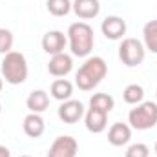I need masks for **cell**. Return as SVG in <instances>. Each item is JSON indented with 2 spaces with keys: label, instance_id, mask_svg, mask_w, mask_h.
<instances>
[{
  "label": "cell",
  "instance_id": "obj_1",
  "mask_svg": "<svg viewBox=\"0 0 157 157\" xmlns=\"http://www.w3.org/2000/svg\"><path fill=\"white\" fill-rule=\"evenodd\" d=\"M106 73H108V64L104 62V59L102 57H90L78 68L77 75H75V84L82 91H91L93 88H97L102 82Z\"/></svg>",
  "mask_w": 157,
  "mask_h": 157
},
{
  "label": "cell",
  "instance_id": "obj_2",
  "mask_svg": "<svg viewBox=\"0 0 157 157\" xmlns=\"http://www.w3.org/2000/svg\"><path fill=\"white\" fill-rule=\"evenodd\" d=\"M68 44L71 49V55L75 57H88L93 49L95 35L93 28L88 22H75L68 28Z\"/></svg>",
  "mask_w": 157,
  "mask_h": 157
},
{
  "label": "cell",
  "instance_id": "obj_3",
  "mask_svg": "<svg viewBox=\"0 0 157 157\" xmlns=\"http://www.w3.org/2000/svg\"><path fill=\"white\" fill-rule=\"evenodd\" d=\"M2 78L7 84H22L28 78V60L20 51H9L2 59Z\"/></svg>",
  "mask_w": 157,
  "mask_h": 157
},
{
  "label": "cell",
  "instance_id": "obj_4",
  "mask_svg": "<svg viewBox=\"0 0 157 157\" xmlns=\"http://www.w3.org/2000/svg\"><path fill=\"white\" fill-rule=\"evenodd\" d=\"M128 122L133 130H150L157 124V102L143 101L130 110Z\"/></svg>",
  "mask_w": 157,
  "mask_h": 157
},
{
  "label": "cell",
  "instance_id": "obj_5",
  "mask_svg": "<svg viewBox=\"0 0 157 157\" xmlns=\"http://www.w3.org/2000/svg\"><path fill=\"white\" fill-rule=\"evenodd\" d=\"M144 57H146V48L141 40L132 39V37L122 39L121 46H119V59L124 66L135 68V66L143 64Z\"/></svg>",
  "mask_w": 157,
  "mask_h": 157
},
{
  "label": "cell",
  "instance_id": "obj_6",
  "mask_svg": "<svg viewBox=\"0 0 157 157\" xmlns=\"http://www.w3.org/2000/svg\"><path fill=\"white\" fill-rule=\"evenodd\" d=\"M78 152V143L75 137L71 135H59L49 150H48V157H77Z\"/></svg>",
  "mask_w": 157,
  "mask_h": 157
},
{
  "label": "cell",
  "instance_id": "obj_7",
  "mask_svg": "<svg viewBox=\"0 0 157 157\" xmlns=\"http://www.w3.org/2000/svg\"><path fill=\"white\" fill-rule=\"evenodd\" d=\"M84 104L80 101H75V99H70V101H64L59 110H57V115L62 122L66 124H75L80 119L84 117Z\"/></svg>",
  "mask_w": 157,
  "mask_h": 157
},
{
  "label": "cell",
  "instance_id": "obj_8",
  "mask_svg": "<svg viewBox=\"0 0 157 157\" xmlns=\"http://www.w3.org/2000/svg\"><path fill=\"white\" fill-rule=\"evenodd\" d=\"M101 31L106 39L110 40H121L126 35V20H122L117 15L106 17L101 24Z\"/></svg>",
  "mask_w": 157,
  "mask_h": 157
},
{
  "label": "cell",
  "instance_id": "obj_9",
  "mask_svg": "<svg viewBox=\"0 0 157 157\" xmlns=\"http://www.w3.org/2000/svg\"><path fill=\"white\" fill-rule=\"evenodd\" d=\"M66 44H68V37L62 31H59V29H51V31L44 33V37H42V49L48 55L62 53Z\"/></svg>",
  "mask_w": 157,
  "mask_h": 157
},
{
  "label": "cell",
  "instance_id": "obj_10",
  "mask_svg": "<svg viewBox=\"0 0 157 157\" xmlns=\"http://www.w3.org/2000/svg\"><path fill=\"white\" fill-rule=\"evenodd\" d=\"M71 70H73V59H71V55H68L64 51L57 53V55H51V59L48 62V71L53 77H66Z\"/></svg>",
  "mask_w": 157,
  "mask_h": 157
},
{
  "label": "cell",
  "instance_id": "obj_11",
  "mask_svg": "<svg viewBox=\"0 0 157 157\" xmlns=\"http://www.w3.org/2000/svg\"><path fill=\"white\" fill-rule=\"evenodd\" d=\"M132 139V126L126 122H113L108 130V143L112 146H124Z\"/></svg>",
  "mask_w": 157,
  "mask_h": 157
},
{
  "label": "cell",
  "instance_id": "obj_12",
  "mask_svg": "<svg viewBox=\"0 0 157 157\" xmlns=\"http://www.w3.org/2000/svg\"><path fill=\"white\" fill-rule=\"evenodd\" d=\"M84 124H86V130L88 132L101 133L108 126V113H104L101 110H95V108H90L84 113Z\"/></svg>",
  "mask_w": 157,
  "mask_h": 157
},
{
  "label": "cell",
  "instance_id": "obj_13",
  "mask_svg": "<svg viewBox=\"0 0 157 157\" xmlns=\"http://www.w3.org/2000/svg\"><path fill=\"white\" fill-rule=\"evenodd\" d=\"M71 9L75 11L78 18L91 20L101 13V2L99 0H73Z\"/></svg>",
  "mask_w": 157,
  "mask_h": 157
},
{
  "label": "cell",
  "instance_id": "obj_14",
  "mask_svg": "<svg viewBox=\"0 0 157 157\" xmlns=\"http://www.w3.org/2000/svg\"><path fill=\"white\" fill-rule=\"evenodd\" d=\"M22 128H24V133L31 139H39L40 135L46 132V122L40 113H28L24 117L22 122Z\"/></svg>",
  "mask_w": 157,
  "mask_h": 157
},
{
  "label": "cell",
  "instance_id": "obj_15",
  "mask_svg": "<svg viewBox=\"0 0 157 157\" xmlns=\"http://www.w3.org/2000/svg\"><path fill=\"white\" fill-rule=\"evenodd\" d=\"M26 106L29 113H42L49 106V95L44 90H33L26 99Z\"/></svg>",
  "mask_w": 157,
  "mask_h": 157
},
{
  "label": "cell",
  "instance_id": "obj_16",
  "mask_svg": "<svg viewBox=\"0 0 157 157\" xmlns=\"http://www.w3.org/2000/svg\"><path fill=\"white\" fill-rule=\"evenodd\" d=\"M49 91H51V97L53 99L64 102V101H70L71 99V95H73V84L68 78H57V80H53Z\"/></svg>",
  "mask_w": 157,
  "mask_h": 157
},
{
  "label": "cell",
  "instance_id": "obj_17",
  "mask_svg": "<svg viewBox=\"0 0 157 157\" xmlns=\"http://www.w3.org/2000/svg\"><path fill=\"white\" fill-rule=\"evenodd\" d=\"M90 108H95V110H101L104 113H110L115 108V101L108 93H93L91 99H90Z\"/></svg>",
  "mask_w": 157,
  "mask_h": 157
},
{
  "label": "cell",
  "instance_id": "obj_18",
  "mask_svg": "<svg viewBox=\"0 0 157 157\" xmlns=\"http://www.w3.org/2000/svg\"><path fill=\"white\" fill-rule=\"evenodd\" d=\"M143 39H144V48L150 49L152 53H157V20H150L144 24Z\"/></svg>",
  "mask_w": 157,
  "mask_h": 157
},
{
  "label": "cell",
  "instance_id": "obj_19",
  "mask_svg": "<svg viewBox=\"0 0 157 157\" xmlns=\"http://www.w3.org/2000/svg\"><path fill=\"white\" fill-rule=\"evenodd\" d=\"M122 99L126 104H139L144 99V88L141 84H128L122 91Z\"/></svg>",
  "mask_w": 157,
  "mask_h": 157
},
{
  "label": "cell",
  "instance_id": "obj_20",
  "mask_svg": "<svg viewBox=\"0 0 157 157\" xmlns=\"http://www.w3.org/2000/svg\"><path fill=\"white\" fill-rule=\"evenodd\" d=\"M46 7L53 17H66L71 11V0H48Z\"/></svg>",
  "mask_w": 157,
  "mask_h": 157
},
{
  "label": "cell",
  "instance_id": "obj_21",
  "mask_svg": "<svg viewBox=\"0 0 157 157\" xmlns=\"http://www.w3.org/2000/svg\"><path fill=\"white\" fill-rule=\"evenodd\" d=\"M13 42H15L13 33H11L9 29H6V28H0V53H2V55L13 51V49H11V48H13Z\"/></svg>",
  "mask_w": 157,
  "mask_h": 157
},
{
  "label": "cell",
  "instance_id": "obj_22",
  "mask_svg": "<svg viewBox=\"0 0 157 157\" xmlns=\"http://www.w3.org/2000/svg\"><path fill=\"white\" fill-rule=\"evenodd\" d=\"M126 157H150V148L144 143H135V144L128 146Z\"/></svg>",
  "mask_w": 157,
  "mask_h": 157
},
{
  "label": "cell",
  "instance_id": "obj_23",
  "mask_svg": "<svg viewBox=\"0 0 157 157\" xmlns=\"http://www.w3.org/2000/svg\"><path fill=\"white\" fill-rule=\"evenodd\" d=\"M0 157H11L9 148H6V146H2V144H0Z\"/></svg>",
  "mask_w": 157,
  "mask_h": 157
},
{
  "label": "cell",
  "instance_id": "obj_24",
  "mask_svg": "<svg viewBox=\"0 0 157 157\" xmlns=\"http://www.w3.org/2000/svg\"><path fill=\"white\" fill-rule=\"evenodd\" d=\"M2 86H4V78L0 77V91H2Z\"/></svg>",
  "mask_w": 157,
  "mask_h": 157
},
{
  "label": "cell",
  "instance_id": "obj_25",
  "mask_svg": "<svg viewBox=\"0 0 157 157\" xmlns=\"http://www.w3.org/2000/svg\"><path fill=\"white\" fill-rule=\"evenodd\" d=\"M155 155H157V143H155Z\"/></svg>",
  "mask_w": 157,
  "mask_h": 157
},
{
  "label": "cell",
  "instance_id": "obj_26",
  "mask_svg": "<svg viewBox=\"0 0 157 157\" xmlns=\"http://www.w3.org/2000/svg\"><path fill=\"white\" fill-rule=\"evenodd\" d=\"M0 113H2V104H0Z\"/></svg>",
  "mask_w": 157,
  "mask_h": 157
},
{
  "label": "cell",
  "instance_id": "obj_27",
  "mask_svg": "<svg viewBox=\"0 0 157 157\" xmlns=\"http://www.w3.org/2000/svg\"><path fill=\"white\" fill-rule=\"evenodd\" d=\"M20 157H29V155H20Z\"/></svg>",
  "mask_w": 157,
  "mask_h": 157
},
{
  "label": "cell",
  "instance_id": "obj_28",
  "mask_svg": "<svg viewBox=\"0 0 157 157\" xmlns=\"http://www.w3.org/2000/svg\"><path fill=\"white\" fill-rule=\"evenodd\" d=\"M155 95H157V91H155Z\"/></svg>",
  "mask_w": 157,
  "mask_h": 157
}]
</instances>
